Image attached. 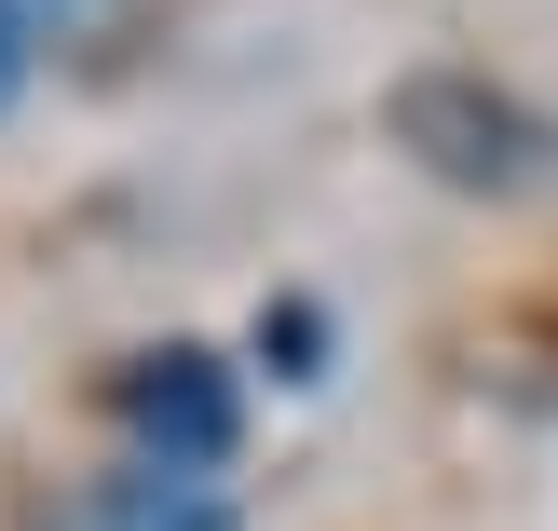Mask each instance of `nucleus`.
<instances>
[{
	"label": "nucleus",
	"instance_id": "obj_1",
	"mask_svg": "<svg viewBox=\"0 0 558 531\" xmlns=\"http://www.w3.org/2000/svg\"><path fill=\"white\" fill-rule=\"evenodd\" d=\"M123 423H136V463H232V369L218 354H191V341H163V354H136L123 369Z\"/></svg>",
	"mask_w": 558,
	"mask_h": 531
},
{
	"label": "nucleus",
	"instance_id": "obj_2",
	"mask_svg": "<svg viewBox=\"0 0 558 531\" xmlns=\"http://www.w3.org/2000/svg\"><path fill=\"white\" fill-rule=\"evenodd\" d=\"M96 518H109V531H232V505H218L205 463H123Z\"/></svg>",
	"mask_w": 558,
	"mask_h": 531
},
{
	"label": "nucleus",
	"instance_id": "obj_3",
	"mask_svg": "<svg viewBox=\"0 0 558 531\" xmlns=\"http://www.w3.org/2000/svg\"><path fill=\"white\" fill-rule=\"evenodd\" d=\"M27 41H41V27H27V0H0V96L27 82Z\"/></svg>",
	"mask_w": 558,
	"mask_h": 531
}]
</instances>
